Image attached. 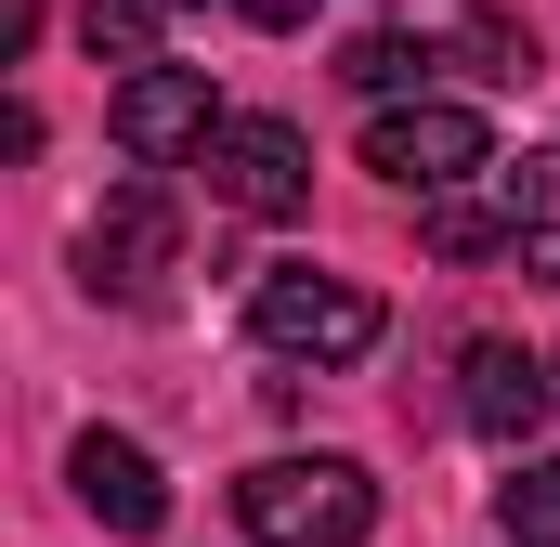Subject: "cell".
<instances>
[{"instance_id": "cell-1", "label": "cell", "mask_w": 560, "mask_h": 547, "mask_svg": "<svg viewBox=\"0 0 560 547\" xmlns=\"http://www.w3.org/2000/svg\"><path fill=\"white\" fill-rule=\"evenodd\" d=\"M235 522H248V547H365L378 535V482L352 456H261L235 482Z\"/></svg>"}, {"instance_id": "cell-2", "label": "cell", "mask_w": 560, "mask_h": 547, "mask_svg": "<svg viewBox=\"0 0 560 547\" xmlns=\"http://www.w3.org/2000/svg\"><path fill=\"white\" fill-rule=\"evenodd\" d=\"M378 287H352V274H313V261H275L248 287V339L287 352V365H365L378 352Z\"/></svg>"}, {"instance_id": "cell-3", "label": "cell", "mask_w": 560, "mask_h": 547, "mask_svg": "<svg viewBox=\"0 0 560 547\" xmlns=\"http://www.w3.org/2000/svg\"><path fill=\"white\" fill-rule=\"evenodd\" d=\"M365 170L378 183H405V196H456L469 170H495V131H482V105H456V92H392L378 118H365Z\"/></svg>"}, {"instance_id": "cell-4", "label": "cell", "mask_w": 560, "mask_h": 547, "mask_svg": "<svg viewBox=\"0 0 560 547\" xmlns=\"http://www.w3.org/2000/svg\"><path fill=\"white\" fill-rule=\"evenodd\" d=\"M170 274H183V209L156 196V183H118L92 222H79V287L92 300H170Z\"/></svg>"}, {"instance_id": "cell-5", "label": "cell", "mask_w": 560, "mask_h": 547, "mask_svg": "<svg viewBox=\"0 0 560 547\" xmlns=\"http://www.w3.org/2000/svg\"><path fill=\"white\" fill-rule=\"evenodd\" d=\"M196 170H209V196H222L235 222H300V209H313V143L287 131V118H222Z\"/></svg>"}, {"instance_id": "cell-6", "label": "cell", "mask_w": 560, "mask_h": 547, "mask_svg": "<svg viewBox=\"0 0 560 547\" xmlns=\"http://www.w3.org/2000/svg\"><path fill=\"white\" fill-rule=\"evenodd\" d=\"M209 131H222L209 66H131L118 79V156L131 170H183V156H209Z\"/></svg>"}, {"instance_id": "cell-7", "label": "cell", "mask_w": 560, "mask_h": 547, "mask_svg": "<svg viewBox=\"0 0 560 547\" xmlns=\"http://www.w3.org/2000/svg\"><path fill=\"white\" fill-rule=\"evenodd\" d=\"M66 482H79V509H92L105 535H156V522H170V482H156V456H143L131 430H79V443H66Z\"/></svg>"}, {"instance_id": "cell-8", "label": "cell", "mask_w": 560, "mask_h": 547, "mask_svg": "<svg viewBox=\"0 0 560 547\" xmlns=\"http://www.w3.org/2000/svg\"><path fill=\"white\" fill-rule=\"evenodd\" d=\"M456 379H469L456 405H469V430H482V443H522V430L560 405V365H535L522 339H469V352H456Z\"/></svg>"}, {"instance_id": "cell-9", "label": "cell", "mask_w": 560, "mask_h": 547, "mask_svg": "<svg viewBox=\"0 0 560 547\" xmlns=\"http://www.w3.org/2000/svg\"><path fill=\"white\" fill-rule=\"evenodd\" d=\"M495 209H509V261L560 287V143H535V156L495 170Z\"/></svg>"}, {"instance_id": "cell-10", "label": "cell", "mask_w": 560, "mask_h": 547, "mask_svg": "<svg viewBox=\"0 0 560 547\" xmlns=\"http://www.w3.org/2000/svg\"><path fill=\"white\" fill-rule=\"evenodd\" d=\"M443 66L509 92V79H535V26H522V13H456V26H443Z\"/></svg>"}, {"instance_id": "cell-11", "label": "cell", "mask_w": 560, "mask_h": 547, "mask_svg": "<svg viewBox=\"0 0 560 547\" xmlns=\"http://www.w3.org/2000/svg\"><path fill=\"white\" fill-rule=\"evenodd\" d=\"M430 66H443V39H405V26H365V39L339 53V79L378 92V105H392V92H430Z\"/></svg>"}, {"instance_id": "cell-12", "label": "cell", "mask_w": 560, "mask_h": 547, "mask_svg": "<svg viewBox=\"0 0 560 547\" xmlns=\"http://www.w3.org/2000/svg\"><path fill=\"white\" fill-rule=\"evenodd\" d=\"M495 522H509V547H560V456H522L495 482Z\"/></svg>"}, {"instance_id": "cell-13", "label": "cell", "mask_w": 560, "mask_h": 547, "mask_svg": "<svg viewBox=\"0 0 560 547\" xmlns=\"http://www.w3.org/2000/svg\"><path fill=\"white\" fill-rule=\"evenodd\" d=\"M156 13H170V0H92V13H79V53H92V66H156Z\"/></svg>"}, {"instance_id": "cell-14", "label": "cell", "mask_w": 560, "mask_h": 547, "mask_svg": "<svg viewBox=\"0 0 560 547\" xmlns=\"http://www.w3.org/2000/svg\"><path fill=\"white\" fill-rule=\"evenodd\" d=\"M430 248H443V261H495V248H509V209H469V196H430Z\"/></svg>"}, {"instance_id": "cell-15", "label": "cell", "mask_w": 560, "mask_h": 547, "mask_svg": "<svg viewBox=\"0 0 560 547\" xmlns=\"http://www.w3.org/2000/svg\"><path fill=\"white\" fill-rule=\"evenodd\" d=\"M248 26H313V0H235Z\"/></svg>"}, {"instance_id": "cell-16", "label": "cell", "mask_w": 560, "mask_h": 547, "mask_svg": "<svg viewBox=\"0 0 560 547\" xmlns=\"http://www.w3.org/2000/svg\"><path fill=\"white\" fill-rule=\"evenodd\" d=\"M170 13H183V0H170Z\"/></svg>"}]
</instances>
